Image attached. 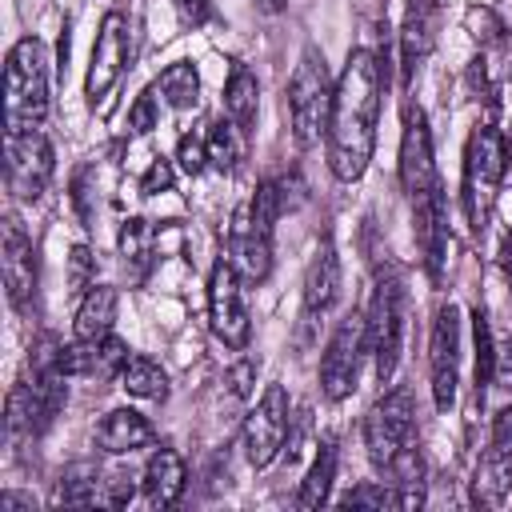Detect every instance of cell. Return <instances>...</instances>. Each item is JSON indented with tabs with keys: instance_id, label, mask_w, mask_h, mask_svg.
<instances>
[{
	"instance_id": "obj_19",
	"label": "cell",
	"mask_w": 512,
	"mask_h": 512,
	"mask_svg": "<svg viewBox=\"0 0 512 512\" xmlns=\"http://www.w3.org/2000/svg\"><path fill=\"white\" fill-rule=\"evenodd\" d=\"M152 424L140 416V412H132V408H112L100 424H96V448L100 452H112V456H120V452H136V448H144V444H152Z\"/></svg>"
},
{
	"instance_id": "obj_20",
	"label": "cell",
	"mask_w": 512,
	"mask_h": 512,
	"mask_svg": "<svg viewBox=\"0 0 512 512\" xmlns=\"http://www.w3.org/2000/svg\"><path fill=\"white\" fill-rule=\"evenodd\" d=\"M512 492V452L488 444L484 460L476 464V480H472V500L480 508H500Z\"/></svg>"
},
{
	"instance_id": "obj_9",
	"label": "cell",
	"mask_w": 512,
	"mask_h": 512,
	"mask_svg": "<svg viewBox=\"0 0 512 512\" xmlns=\"http://www.w3.org/2000/svg\"><path fill=\"white\" fill-rule=\"evenodd\" d=\"M284 436H288V396L280 384H268L260 404L244 416V432H240L244 460L252 468H268L284 448Z\"/></svg>"
},
{
	"instance_id": "obj_21",
	"label": "cell",
	"mask_w": 512,
	"mask_h": 512,
	"mask_svg": "<svg viewBox=\"0 0 512 512\" xmlns=\"http://www.w3.org/2000/svg\"><path fill=\"white\" fill-rule=\"evenodd\" d=\"M144 496H148V504H156V508H168V504H176L180 500V492H184V460L172 452V448H160V452H152V460H148V468H144Z\"/></svg>"
},
{
	"instance_id": "obj_44",
	"label": "cell",
	"mask_w": 512,
	"mask_h": 512,
	"mask_svg": "<svg viewBox=\"0 0 512 512\" xmlns=\"http://www.w3.org/2000/svg\"><path fill=\"white\" fill-rule=\"evenodd\" d=\"M500 268H504L508 288H512V232H504V240H500Z\"/></svg>"
},
{
	"instance_id": "obj_34",
	"label": "cell",
	"mask_w": 512,
	"mask_h": 512,
	"mask_svg": "<svg viewBox=\"0 0 512 512\" xmlns=\"http://www.w3.org/2000/svg\"><path fill=\"white\" fill-rule=\"evenodd\" d=\"M92 284H96V256H92V248L76 244L68 252V288L72 292H88Z\"/></svg>"
},
{
	"instance_id": "obj_6",
	"label": "cell",
	"mask_w": 512,
	"mask_h": 512,
	"mask_svg": "<svg viewBox=\"0 0 512 512\" xmlns=\"http://www.w3.org/2000/svg\"><path fill=\"white\" fill-rule=\"evenodd\" d=\"M412 392L408 388H392L384 392L372 412L364 416V448H368V460L372 464H388L408 440H412Z\"/></svg>"
},
{
	"instance_id": "obj_13",
	"label": "cell",
	"mask_w": 512,
	"mask_h": 512,
	"mask_svg": "<svg viewBox=\"0 0 512 512\" xmlns=\"http://www.w3.org/2000/svg\"><path fill=\"white\" fill-rule=\"evenodd\" d=\"M128 16L124 12H108L104 20H100V32H96V48H92V64H88V80H84V92H88V100L96 104V100H104L112 88H116V80H120V72H124V64H128Z\"/></svg>"
},
{
	"instance_id": "obj_25",
	"label": "cell",
	"mask_w": 512,
	"mask_h": 512,
	"mask_svg": "<svg viewBox=\"0 0 512 512\" xmlns=\"http://www.w3.org/2000/svg\"><path fill=\"white\" fill-rule=\"evenodd\" d=\"M432 44V4L428 0H412L408 16H404V36H400V64H404V80H412L416 60H424Z\"/></svg>"
},
{
	"instance_id": "obj_40",
	"label": "cell",
	"mask_w": 512,
	"mask_h": 512,
	"mask_svg": "<svg viewBox=\"0 0 512 512\" xmlns=\"http://www.w3.org/2000/svg\"><path fill=\"white\" fill-rule=\"evenodd\" d=\"M168 188H172V164L168 160H152V168L140 180V192L144 196H156V192H168Z\"/></svg>"
},
{
	"instance_id": "obj_18",
	"label": "cell",
	"mask_w": 512,
	"mask_h": 512,
	"mask_svg": "<svg viewBox=\"0 0 512 512\" xmlns=\"http://www.w3.org/2000/svg\"><path fill=\"white\" fill-rule=\"evenodd\" d=\"M412 220H416V244H420V256L428 264L432 276H440V264H444V248H448V220H444V196H424L412 204Z\"/></svg>"
},
{
	"instance_id": "obj_33",
	"label": "cell",
	"mask_w": 512,
	"mask_h": 512,
	"mask_svg": "<svg viewBox=\"0 0 512 512\" xmlns=\"http://www.w3.org/2000/svg\"><path fill=\"white\" fill-rule=\"evenodd\" d=\"M248 212H252V220H256V228H264V232H272V224H276V216L284 212V184H276V180H264V184L256 188V196H252V204H248Z\"/></svg>"
},
{
	"instance_id": "obj_42",
	"label": "cell",
	"mask_w": 512,
	"mask_h": 512,
	"mask_svg": "<svg viewBox=\"0 0 512 512\" xmlns=\"http://www.w3.org/2000/svg\"><path fill=\"white\" fill-rule=\"evenodd\" d=\"M252 380H256V364H252V360H236V364L228 368V384H232L236 396H248V392H252Z\"/></svg>"
},
{
	"instance_id": "obj_10",
	"label": "cell",
	"mask_w": 512,
	"mask_h": 512,
	"mask_svg": "<svg viewBox=\"0 0 512 512\" xmlns=\"http://www.w3.org/2000/svg\"><path fill=\"white\" fill-rule=\"evenodd\" d=\"M364 316H344L336 324V332L328 336L324 360H320V392L328 400H344L356 388V372H360V352H364Z\"/></svg>"
},
{
	"instance_id": "obj_41",
	"label": "cell",
	"mask_w": 512,
	"mask_h": 512,
	"mask_svg": "<svg viewBox=\"0 0 512 512\" xmlns=\"http://www.w3.org/2000/svg\"><path fill=\"white\" fill-rule=\"evenodd\" d=\"M176 12H180V20L188 28H200L212 16V0H176Z\"/></svg>"
},
{
	"instance_id": "obj_2",
	"label": "cell",
	"mask_w": 512,
	"mask_h": 512,
	"mask_svg": "<svg viewBox=\"0 0 512 512\" xmlns=\"http://www.w3.org/2000/svg\"><path fill=\"white\" fill-rule=\"evenodd\" d=\"M48 116V60L36 36L12 44L4 64V124L8 136L40 128Z\"/></svg>"
},
{
	"instance_id": "obj_32",
	"label": "cell",
	"mask_w": 512,
	"mask_h": 512,
	"mask_svg": "<svg viewBox=\"0 0 512 512\" xmlns=\"http://www.w3.org/2000/svg\"><path fill=\"white\" fill-rule=\"evenodd\" d=\"M472 336H476V392H484L492 384V372H496V348H492V328H488L480 308L472 316Z\"/></svg>"
},
{
	"instance_id": "obj_5",
	"label": "cell",
	"mask_w": 512,
	"mask_h": 512,
	"mask_svg": "<svg viewBox=\"0 0 512 512\" xmlns=\"http://www.w3.org/2000/svg\"><path fill=\"white\" fill-rule=\"evenodd\" d=\"M400 336H404V304H400V280L380 276L372 288V304L364 316V344L376 356V376L392 380L400 364Z\"/></svg>"
},
{
	"instance_id": "obj_7",
	"label": "cell",
	"mask_w": 512,
	"mask_h": 512,
	"mask_svg": "<svg viewBox=\"0 0 512 512\" xmlns=\"http://www.w3.org/2000/svg\"><path fill=\"white\" fill-rule=\"evenodd\" d=\"M4 172H8V192L16 200H40L48 180H52V144L44 132H16L4 140Z\"/></svg>"
},
{
	"instance_id": "obj_3",
	"label": "cell",
	"mask_w": 512,
	"mask_h": 512,
	"mask_svg": "<svg viewBox=\"0 0 512 512\" xmlns=\"http://www.w3.org/2000/svg\"><path fill=\"white\" fill-rule=\"evenodd\" d=\"M504 176H508V140H504L500 128L480 124L468 136V148H464V188H460L464 212H468V224H472L476 236L492 220V208H496Z\"/></svg>"
},
{
	"instance_id": "obj_26",
	"label": "cell",
	"mask_w": 512,
	"mask_h": 512,
	"mask_svg": "<svg viewBox=\"0 0 512 512\" xmlns=\"http://www.w3.org/2000/svg\"><path fill=\"white\" fill-rule=\"evenodd\" d=\"M120 388L128 396H140V400H164L168 396V376L156 360L148 356H128L124 368H120Z\"/></svg>"
},
{
	"instance_id": "obj_27",
	"label": "cell",
	"mask_w": 512,
	"mask_h": 512,
	"mask_svg": "<svg viewBox=\"0 0 512 512\" xmlns=\"http://www.w3.org/2000/svg\"><path fill=\"white\" fill-rule=\"evenodd\" d=\"M204 144H208V160H212L220 172H232V168L244 160V152H248V132H244L236 120H216V124L208 128Z\"/></svg>"
},
{
	"instance_id": "obj_15",
	"label": "cell",
	"mask_w": 512,
	"mask_h": 512,
	"mask_svg": "<svg viewBox=\"0 0 512 512\" xmlns=\"http://www.w3.org/2000/svg\"><path fill=\"white\" fill-rule=\"evenodd\" d=\"M228 260L232 268L240 272V280L248 284H264L268 272H272V244H268V232L256 228L248 204L236 208L232 224H228Z\"/></svg>"
},
{
	"instance_id": "obj_24",
	"label": "cell",
	"mask_w": 512,
	"mask_h": 512,
	"mask_svg": "<svg viewBox=\"0 0 512 512\" xmlns=\"http://www.w3.org/2000/svg\"><path fill=\"white\" fill-rule=\"evenodd\" d=\"M256 108H260L256 76H252L244 64H232V72H228V80H224V116L236 120L244 132H252V124H256Z\"/></svg>"
},
{
	"instance_id": "obj_8",
	"label": "cell",
	"mask_w": 512,
	"mask_h": 512,
	"mask_svg": "<svg viewBox=\"0 0 512 512\" xmlns=\"http://www.w3.org/2000/svg\"><path fill=\"white\" fill-rule=\"evenodd\" d=\"M208 320L212 332L228 344V348H244L252 336V320L244 308V292H240V272L232 268V260H216L212 276H208Z\"/></svg>"
},
{
	"instance_id": "obj_30",
	"label": "cell",
	"mask_w": 512,
	"mask_h": 512,
	"mask_svg": "<svg viewBox=\"0 0 512 512\" xmlns=\"http://www.w3.org/2000/svg\"><path fill=\"white\" fill-rule=\"evenodd\" d=\"M160 92H164V100H168L176 112L196 108V104H200V76H196V68H192L188 60L168 64V68L160 72Z\"/></svg>"
},
{
	"instance_id": "obj_4",
	"label": "cell",
	"mask_w": 512,
	"mask_h": 512,
	"mask_svg": "<svg viewBox=\"0 0 512 512\" xmlns=\"http://www.w3.org/2000/svg\"><path fill=\"white\" fill-rule=\"evenodd\" d=\"M332 96H336V84L328 76L324 52L304 48V56H300V64L288 80V116H292V136L300 144H316L320 132H328Z\"/></svg>"
},
{
	"instance_id": "obj_29",
	"label": "cell",
	"mask_w": 512,
	"mask_h": 512,
	"mask_svg": "<svg viewBox=\"0 0 512 512\" xmlns=\"http://www.w3.org/2000/svg\"><path fill=\"white\" fill-rule=\"evenodd\" d=\"M156 232L148 220H128L120 228V256H124V268L132 272V280L144 276V268L152 264V252H156Z\"/></svg>"
},
{
	"instance_id": "obj_12",
	"label": "cell",
	"mask_w": 512,
	"mask_h": 512,
	"mask_svg": "<svg viewBox=\"0 0 512 512\" xmlns=\"http://www.w3.org/2000/svg\"><path fill=\"white\" fill-rule=\"evenodd\" d=\"M400 184L408 192V200H424V196H436L440 192V180H436V160H432V136H428V124H424V112L420 108H408L404 112V136H400Z\"/></svg>"
},
{
	"instance_id": "obj_38",
	"label": "cell",
	"mask_w": 512,
	"mask_h": 512,
	"mask_svg": "<svg viewBox=\"0 0 512 512\" xmlns=\"http://www.w3.org/2000/svg\"><path fill=\"white\" fill-rule=\"evenodd\" d=\"M132 492H136V480L128 476V472H112L108 480H104V504H112V508H124L128 500H132Z\"/></svg>"
},
{
	"instance_id": "obj_17",
	"label": "cell",
	"mask_w": 512,
	"mask_h": 512,
	"mask_svg": "<svg viewBox=\"0 0 512 512\" xmlns=\"http://www.w3.org/2000/svg\"><path fill=\"white\" fill-rule=\"evenodd\" d=\"M336 300H340V256H336V248L324 240V244L316 248V256H312L308 272H304V312H300L304 328L320 324V320L332 312Z\"/></svg>"
},
{
	"instance_id": "obj_11",
	"label": "cell",
	"mask_w": 512,
	"mask_h": 512,
	"mask_svg": "<svg viewBox=\"0 0 512 512\" xmlns=\"http://www.w3.org/2000/svg\"><path fill=\"white\" fill-rule=\"evenodd\" d=\"M428 368H432V400L440 412H448L456 404V376H460V316L452 304L436 308L428 336Z\"/></svg>"
},
{
	"instance_id": "obj_14",
	"label": "cell",
	"mask_w": 512,
	"mask_h": 512,
	"mask_svg": "<svg viewBox=\"0 0 512 512\" xmlns=\"http://www.w3.org/2000/svg\"><path fill=\"white\" fill-rule=\"evenodd\" d=\"M0 264H4V284H8L12 308L32 312V300H36V252H32V236L20 228L16 216L4 220Z\"/></svg>"
},
{
	"instance_id": "obj_39",
	"label": "cell",
	"mask_w": 512,
	"mask_h": 512,
	"mask_svg": "<svg viewBox=\"0 0 512 512\" xmlns=\"http://www.w3.org/2000/svg\"><path fill=\"white\" fill-rule=\"evenodd\" d=\"M128 128H132V132H152V128H156V100H152V92L136 96V104H132V112H128Z\"/></svg>"
},
{
	"instance_id": "obj_16",
	"label": "cell",
	"mask_w": 512,
	"mask_h": 512,
	"mask_svg": "<svg viewBox=\"0 0 512 512\" xmlns=\"http://www.w3.org/2000/svg\"><path fill=\"white\" fill-rule=\"evenodd\" d=\"M128 360V344L116 340L112 332L100 340H76L68 348H60V372L64 376H88V380H112L120 376Z\"/></svg>"
},
{
	"instance_id": "obj_28",
	"label": "cell",
	"mask_w": 512,
	"mask_h": 512,
	"mask_svg": "<svg viewBox=\"0 0 512 512\" xmlns=\"http://www.w3.org/2000/svg\"><path fill=\"white\" fill-rule=\"evenodd\" d=\"M332 476H336V440H324L316 460H312V468H308V476L300 480L296 504L300 508H320L328 500V492H332Z\"/></svg>"
},
{
	"instance_id": "obj_23",
	"label": "cell",
	"mask_w": 512,
	"mask_h": 512,
	"mask_svg": "<svg viewBox=\"0 0 512 512\" xmlns=\"http://www.w3.org/2000/svg\"><path fill=\"white\" fill-rule=\"evenodd\" d=\"M384 472H388V484H392L396 496H400V508L424 504V460H420V452H416L412 440L384 464Z\"/></svg>"
},
{
	"instance_id": "obj_36",
	"label": "cell",
	"mask_w": 512,
	"mask_h": 512,
	"mask_svg": "<svg viewBox=\"0 0 512 512\" xmlns=\"http://www.w3.org/2000/svg\"><path fill=\"white\" fill-rule=\"evenodd\" d=\"M176 160H180V168H184L188 176H200L204 164H208V144H204V136H180Z\"/></svg>"
},
{
	"instance_id": "obj_22",
	"label": "cell",
	"mask_w": 512,
	"mask_h": 512,
	"mask_svg": "<svg viewBox=\"0 0 512 512\" xmlns=\"http://www.w3.org/2000/svg\"><path fill=\"white\" fill-rule=\"evenodd\" d=\"M116 304H120L116 288L92 284V288L84 292L80 308H76V324H72L76 340H100V336H108L112 324H116Z\"/></svg>"
},
{
	"instance_id": "obj_37",
	"label": "cell",
	"mask_w": 512,
	"mask_h": 512,
	"mask_svg": "<svg viewBox=\"0 0 512 512\" xmlns=\"http://www.w3.org/2000/svg\"><path fill=\"white\" fill-rule=\"evenodd\" d=\"M464 20H468L472 36H476V40H484V44H500V40H504V24H500L488 8H468V16H464Z\"/></svg>"
},
{
	"instance_id": "obj_35",
	"label": "cell",
	"mask_w": 512,
	"mask_h": 512,
	"mask_svg": "<svg viewBox=\"0 0 512 512\" xmlns=\"http://www.w3.org/2000/svg\"><path fill=\"white\" fill-rule=\"evenodd\" d=\"M340 504H348V508H388V504H396L400 508V496L392 492V488H384V484H356Z\"/></svg>"
},
{
	"instance_id": "obj_1",
	"label": "cell",
	"mask_w": 512,
	"mask_h": 512,
	"mask_svg": "<svg viewBox=\"0 0 512 512\" xmlns=\"http://www.w3.org/2000/svg\"><path fill=\"white\" fill-rule=\"evenodd\" d=\"M380 80H384L380 60L368 48H352L336 80L332 116H328V168L344 184L360 180L372 160L376 120H380Z\"/></svg>"
},
{
	"instance_id": "obj_31",
	"label": "cell",
	"mask_w": 512,
	"mask_h": 512,
	"mask_svg": "<svg viewBox=\"0 0 512 512\" xmlns=\"http://www.w3.org/2000/svg\"><path fill=\"white\" fill-rule=\"evenodd\" d=\"M104 480L92 464H72L56 484V504H96L104 492Z\"/></svg>"
},
{
	"instance_id": "obj_43",
	"label": "cell",
	"mask_w": 512,
	"mask_h": 512,
	"mask_svg": "<svg viewBox=\"0 0 512 512\" xmlns=\"http://www.w3.org/2000/svg\"><path fill=\"white\" fill-rule=\"evenodd\" d=\"M492 380L512 396V336L504 340V348L496 352V372H492Z\"/></svg>"
}]
</instances>
